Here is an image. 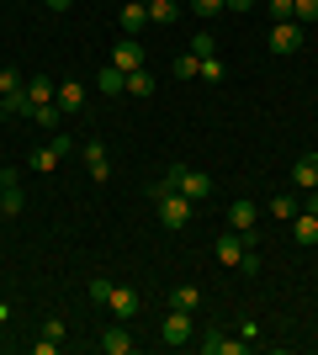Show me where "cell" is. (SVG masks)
I'll return each mask as SVG.
<instances>
[{"label": "cell", "instance_id": "6da1fadb", "mask_svg": "<svg viewBox=\"0 0 318 355\" xmlns=\"http://www.w3.org/2000/svg\"><path fill=\"white\" fill-rule=\"evenodd\" d=\"M149 196H154V207H159V223H165L170 234H175V228H186V223H191V212H197V202H186V196L175 191V186H165V180H154Z\"/></svg>", "mask_w": 318, "mask_h": 355}, {"label": "cell", "instance_id": "7a4b0ae2", "mask_svg": "<svg viewBox=\"0 0 318 355\" xmlns=\"http://www.w3.org/2000/svg\"><path fill=\"white\" fill-rule=\"evenodd\" d=\"M159 180H165V186H175L186 202H207V196H212V180L202 175V170H191V164H170Z\"/></svg>", "mask_w": 318, "mask_h": 355}, {"label": "cell", "instance_id": "3957f363", "mask_svg": "<svg viewBox=\"0 0 318 355\" xmlns=\"http://www.w3.org/2000/svg\"><path fill=\"white\" fill-rule=\"evenodd\" d=\"M197 340V313H181L170 308L165 318H159V345H170V350H181V345Z\"/></svg>", "mask_w": 318, "mask_h": 355}, {"label": "cell", "instance_id": "277c9868", "mask_svg": "<svg viewBox=\"0 0 318 355\" xmlns=\"http://www.w3.org/2000/svg\"><path fill=\"white\" fill-rule=\"evenodd\" d=\"M80 164H85V175H91V180L112 175V154H106L101 138H85V144H80Z\"/></svg>", "mask_w": 318, "mask_h": 355}, {"label": "cell", "instance_id": "5b68a950", "mask_svg": "<svg viewBox=\"0 0 318 355\" xmlns=\"http://www.w3.org/2000/svg\"><path fill=\"white\" fill-rule=\"evenodd\" d=\"M265 43H271V53H281V59L297 53V48H303V21H271V37H265Z\"/></svg>", "mask_w": 318, "mask_h": 355}, {"label": "cell", "instance_id": "8992f818", "mask_svg": "<svg viewBox=\"0 0 318 355\" xmlns=\"http://www.w3.org/2000/svg\"><path fill=\"white\" fill-rule=\"evenodd\" d=\"M255 223H260V207L255 202H233V207H228V228H233V234H244V244H249V250H255Z\"/></svg>", "mask_w": 318, "mask_h": 355}, {"label": "cell", "instance_id": "52a82bcc", "mask_svg": "<svg viewBox=\"0 0 318 355\" xmlns=\"http://www.w3.org/2000/svg\"><path fill=\"white\" fill-rule=\"evenodd\" d=\"M69 148H75V138H69V133H53V144H43L37 154H32V170H37V175H48V170H59V159L69 154Z\"/></svg>", "mask_w": 318, "mask_h": 355}, {"label": "cell", "instance_id": "ba28073f", "mask_svg": "<svg viewBox=\"0 0 318 355\" xmlns=\"http://www.w3.org/2000/svg\"><path fill=\"white\" fill-rule=\"evenodd\" d=\"M53 106H59L64 117H80V112H85V85H80V80H59V85H53Z\"/></svg>", "mask_w": 318, "mask_h": 355}, {"label": "cell", "instance_id": "9c48e42d", "mask_svg": "<svg viewBox=\"0 0 318 355\" xmlns=\"http://www.w3.org/2000/svg\"><path fill=\"white\" fill-rule=\"evenodd\" d=\"M117 27H122V37H138V32L149 27V6H143V0H122Z\"/></svg>", "mask_w": 318, "mask_h": 355}, {"label": "cell", "instance_id": "30bf717a", "mask_svg": "<svg viewBox=\"0 0 318 355\" xmlns=\"http://www.w3.org/2000/svg\"><path fill=\"white\" fill-rule=\"evenodd\" d=\"M106 308L117 313V324H127V318H138V308H143V297H138L133 286H112V297H106Z\"/></svg>", "mask_w": 318, "mask_h": 355}, {"label": "cell", "instance_id": "8fae6325", "mask_svg": "<svg viewBox=\"0 0 318 355\" xmlns=\"http://www.w3.org/2000/svg\"><path fill=\"white\" fill-rule=\"evenodd\" d=\"M112 64H117L122 74L143 69V48H138V37H122V43H112Z\"/></svg>", "mask_w": 318, "mask_h": 355}, {"label": "cell", "instance_id": "7c38bea8", "mask_svg": "<svg viewBox=\"0 0 318 355\" xmlns=\"http://www.w3.org/2000/svg\"><path fill=\"white\" fill-rule=\"evenodd\" d=\"M244 250H249V244H244V234H233V228H228V234H218V244H212V254H218L223 266H239Z\"/></svg>", "mask_w": 318, "mask_h": 355}, {"label": "cell", "instance_id": "4fadbf2b", "mask_svg": "<svg viewBox=\"0 0 318 355\" xmlns=\"http://www.w3.org/2000/svg\"><path fill=\"white\" fill-rule=\"evenodd\" d=\"M292 244H303V250H313V244H318V212L297 207V218H292Z\"/></svg>", "mask_w": 318, "mask_h": 355}, {"label": "cell", "instance_id": "5bb4252c", "mask_svg": "<svg viewBox=\"0 0 318 355\" xmlns=\"http://www.w3.org/2000/svg\"><path fill=\"white\" fill-rule=\"evenodd\" d=\"M202 355H244V340H228L223 329H207L202 334Z\"/></svg>", "mask_w": 318, "mask_h": 355}, {"label": "cell", "instance_id": "9a60e30c", "mask_svg": "<svg viewBox=\"0 0 318 355\" xmlns=\"http://www.w3.org/2000/svg\"><path fill=\"white\" fill-rule=\"evenodd\" d=\"M292 186L297 191H318V154H303V159L292 164Z\"/></svg>", "mask_w": 318, "mask_h": 355}, {"label": "cell", "instance_id": "2e32d148", "mask_svg": "<svg viewBox=\"0 0 318 355\" xmlns=\"http://www.w3.org/2000/svg\"><path fill=\"white\" fill-rule=\"evenodd\" d=\"M133 334H127V324H112V329H106V334H101V350L106 355H133Z\"/></svg>", "mask_w": 318, "mask_h": 355}, {"label": "cell", "instance_id": "e0dca14e", "mask_svg": "<svg viewBox=\"0 0 318 355\" xmlns=\"http://www.w3.org/2000/svg\"><path fill=\"white\" fill-rule=\"evenodd\" d=\"M53 85H59V80L32 74V80H27V106H53ZM27 117H32V112H27Z\"/></svg>", "mask_w": 318, "mask_h": 355}, {"label": "cell", "instance_id": "ac0fdd59", "mask_svg": "<svg viewBox=\"0 0 318 355\" xmlns=\"http://www.w3.org/2000/svg\"><path fill=\"white\" fill-rule=\"evenodd\" d=\"M297 207H303V202H297V196H292V191H276V196H271V202H265V207H260V212H271V218L292 223V218H297Z\"/></svg>", "mask_w": 318, "mask_h": 355}, {"label": "cell", "instance_id": "d6986e66", "mask_svg": "<svg viewBox=\"0 0 318 355\" xmlns=\"http://www.w3.org/2000/svg\"><path fill=\"white\" fill-rule=\"evenodd\" d=\"M96 90H106V96H122V90H127V74H122L117 64H101V74H96Z\"/></svg>", "mask_w": 318, "mask_h": 355}, {"label": "cell", "instance_id": "ffe728a7", "mask_svg": "<svg viewBox=\"0 0 318 355\" xmlns=\"http://www.w3.org/2000/svg\"><path fill=\"white\" fill-rule=\"evenodd\" d=\"M197 80H202V85H223V80H228V64L218 59V53H212V59H197Z\"/></svg>", "mask_w": 318, "mask_h": 355}, {"label": "cell", "instance_id": "44dd1931", "mask_svg": "<svg viewBox=\"0 0 318 355\" xmlns=\"http://www.w3.org/2000/svg\"><path fill=\"white\" fill-rule=\"evenodd\" d=\"M149 21L154 27H175V21H181V6H175V0H149Z\"/></svg>", "mask_w": 318, "mask_h": 355}, {"label": "cell", "instance_id": "7402d4cb", "mask_svg": "<svg viewBox=\"0 0 318 355\" xmlns=\"http://www.w3.org/2000/svg\"><path fill=\"white\" fill-rule=\"evenodd\" d=\"M170 308H181V313H197V308H202V292H197L191 282H181L175 292H170Z\"/></svg>", "mask_w": 318, "mask_h": 355}, {"label": "cell", "instance_id": "603a6c76", "mask_svg": "<svg viewBox=\"0 0 318 355\" xmlns=\"http://www.w3.org/2000/svg\"><path fill=\"white\" fill-rule=\"evenodd\" d=\"M21 90H27V80H21V69H16V64H6V69H0V96H6V101H16Z\"/></svg>", "mask_w": 318, "mask_h": 355}, {"label": "cell", "instance_id": "cb8c5ba5", "mask_svg": "<svg viewBox=\"0 0 318 355\" xmlns=\"http://www.w3.org/2000/svg\"><path fill=\"white\" fill-rule=\"evenodd\" d=\"M127 96H154V69H149V64L127 74Z\"/></svg>", "mask_w": 318, "mask_h": 355}, {"label": "cell", "instance_id": "d4e9b609", "mask_svg": "<svg viewBox=\"0 0 318 355\" xmlns=\"http://www.w3.org/2000/svg\"><path fill=\"white\" fill-rule=\"evenodd\" d=\"M186 53H197V59H212V53H218V37H212V32L202 27L197 37H191V48H186Z\"/></svg>", "mask_w": 318, "mask_h": 355}, {"label": "cell", "instance_id": "484cf974", "mask_svg": "<svg viewBox=\"0 0 318 355\" xmlns=\"http://www.w3.org/2000/svg\"><path fill=\"white\" fill-rule=\"evenodd\" d=\"M0 212H6V218L21 212V186H16V175H11V186H6V196H0Z\"/></svg>", "mask_w": 318, "mask_h": 355}, {"label": "cell", "instance_id": "4316f807", "mask_svg": "<svg viewBox=\"0 0 318 355\" xmlns=\"http://www.w3.org/2000/svg\"><path fill=\"white\" fill-rule=\"evenodd\" d=\"M32 122H37V128H59L64 112H59V106H32Z\"/></svg>", "mask_w": 318, "mask_h": 355}, {"label": "cell", "instance_id": "83f0119b", "mask_svg": "<svg viewBox=\"0 0 318 355\" xmlns=\"http://www.w3.org/2000/svg\"><path fill=\"white\" fill-rule=\"evenodd\" d=\"M186 11H191V16H202V21H212V16L223 11V0H186Z\"/></svg>", "mask_w": 318, "mask_h": 355}, {"label": "cell", "instance_id": "f1b7e54d", "mask_svg": "<svg viewBox=\"0 0 318 355\" xmlns=\"http://www.w3.org/2000/svg\"><path fill=\"white\" fill-rule=\"evenodd\" d=\"M170 74L175 80H197V53H181V59L170 64Z\"/></svg>", "mask_w": 318, "mask_h": 355}, {"label": "cell", "instance_id": "f546056e", "mask_svg": "<svg viewBox=\"0 0 318 355\" xmlns=\"http://www.w3.org/2000/svg\"><path fill=\"white\" fill-rule=\"evenodd\" d=\"M292 21H318V0H292Z\"/></svg>", "mask_w": 318, "mask_h": 355}, {"label": "cell", "instance_id": "4dcf8cb0", "mask_svg": "<svg viewBox=\"0 0 318 355\" xmlns=\"http://www.w3.org/2000/svg\"><path fill=\"white\" fill-rule=\"evenodd\" d=\"M85 292H91V302H101V308H106V297H112V282H106V276H91V286H85Z\"/></svg>", "mask_w": 318, "mask_h": 355}, {"label": "cell", "instance_id": "1f68e13d", "mask_svg": "<svg viewBox=\"0 0 318 355\" xmlns=\"http://www.w3.org/2000/svg\"><path fill=\"white\" fill-rule=\"evenodd\" d=\"M265 11H271V21H292V0H265Z\"/></svg>", "mask_w": 318, "mask_h": 355}, {"label": "cell", "instance_id": "d6a6232c", "mask_svg": "<svg viewBox=\"0 0 318 355\" xmlns=\"http://www.w3.org/2000/svg\"><path fill=\"white\" fill-rule=\"evenodd\" d=\"M32 355H59V340H48V334H43V340H32Z\"/></svg>", "mask_w": 318, "mask_h": 355}, {"label": "cell", "instance_id": "836d02e7", "mask_svg": "<svg viewBox=\"0 0 318 355\" xmlns=\"http://www.w3.org/2000/svg\"><path fill=\"white\" fill-rule=\"evenodd\" d=\"M223 11H233V16H249V11H255V0H223Z\"/></svg>", "mask_w": 318, "mask_h": 355}, {"label": "cell", "instance_id": "e575fe53", "mask_svg": "<svg viewBox=\"0 0 318 355\" xmlns=\"http://www.w3.org/2000/svg\"><path fill=\"white\" fill-rule=\"evenodd\" d=\"M43 334H48V340H59V345H64V318H48V324H43Z\"/></svg>", "mask_w": 318, "mask_h": 355}, {"label": "cell", "instance_id": "d590c367", "mask_svg": "<svg viewBox=\"0 0 318 355\" xmlns=\"http://www.w3.org/2000/svg\"><path fill=\"white\" fill-rule=\"evenodd\" d=\"M297 202H303V212H318V191H303Z\"/></svg>", "mask_w": 318, "mask_h": 355}, {"label": "cell", "instance_id": "8d00e7d4", "mask_svg": "<svg viewBox=\"0 0 318 355\" xmlns=\"http://www.w3.org/2000/svg\"><path fill=\"white\" fill-rule=\"evenodd\" d=\"M48 11H69V6H75V0H43Z\"/></svg>", "mask_w": 318, "mask_h": 355}, {"label": "cell", "instance_id": "74e56055", "mask_svg": "<svg viewBox=\"0 0 318 355\" xmlns=\"http://www.w3.org/2000/svg\"><path fill=\"white\" fill-rule=\"evenodd\" d=\"M11 324V302H0V329Z\"/></svg>", "mask_w": 318, "mask_h": 355}, {"label": "cell", "instance_id": "f35d334b", "mask_svg": "<svg viewBox=\"0 0 318 355\" xmlns=\"http://www.w3.org/2000/svg\"><path fill=\"white\" fill-rule=\"evenodd\" d=\"M11 175H16V170H0V196H6V186H11Z\"/></svg>", "mask_w": 318, "mask_h": 355}, {"label": "cell", "instance_id": "ab89813d", "mask_svg": "<svg viewBox=\"0 0 318 355\" xmlns=\"http://www.w3.org/2000/svg\"><path fill=\"white\" fill-rule=\"evenodd\" d=\"M0 112H6V96H0Z\"/></svg>", "mask_w": 318, "mask_h": 355}, {"label": "cell", "instance_id": "60d3db41", "mask_svg": "<svg viewBox=\"0 0 318 355\" xmlns=\"http://www.w3.org/2000/svg\"><path fill=\"white\" fill-rule=\"evenodd\" d=\"M313 276H318V270H313Z\"/></svg>", "mask_w": 318, "mask_h": 355}]
</instances>
